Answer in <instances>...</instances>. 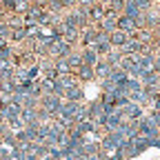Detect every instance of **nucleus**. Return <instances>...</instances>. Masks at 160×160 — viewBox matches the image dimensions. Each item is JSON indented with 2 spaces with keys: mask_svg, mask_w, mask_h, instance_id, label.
<instances>
[{
  "mask_svg": "<svg viewBox=\"0 0 160 160\" xmlns=\"http://www.w3.org/2000/svg\"><path fill=\"white\" fill-rule=\"evenodd\" d=\"M71 51H73V47L67 42V40L56 38V40H53V45L49 47L47 58H49V60H65V58H69V53H71Z\"/></svg>",
  "mask_w": 160,
  "mask_h": 160,
  "instance_id": "f257e3e1",
  "label": "nucleus"
},
{
  "mask_svg": "<svg viewBox=\"0 0 160 160\" xmlns=\"http://www.w3.org/2000/svg\"><path fill=\"white\" fill-rule=\"evenodd\" d=\"M62 102H65V98H60L56 93H47V96H40V109H45L49 111L53 118L60 113V109H62Z\"/></svg>",
  "mask_w": 160,
  "mask_h": 160,
  "instance_id": "f03ea898",
  "label": "nucleus"
},
{
  "mask_svg": "<svg viewBox=\"0 0 160 160\" xmlns=\"http://www.w3.org/2000/svg\"><path fill=\"white\" fill-rule=\"evenodd\" d=\"M138 133H140V136H145V138H149V140L160 138V129L153 125V120H151L147 113H145L142 120H138Z\"/></svg>",
  "mask_w": 160,
  "mask_h": 160,
  "instance_id": "7ed1b4c3",
  "label": "nucleus"
},
{
  "mask_svg": "<svg viewBox=\"0 0 160 160\" xmlns=\"http://www.w3.org/2000/svg\"><path fill=\"white\" fill-rule=\"evenodd\" d=\"M120 111H122V116H125L127 122H138V120L145 118V109L140 107V105H136V102H129L127 107H122Z\"/></svg>",
  "mask_w": 160,
  "mask_h": 160,
  "instance_id": "20e7f679",
  "label": "nucleus"
},
{
  "mask_svg": "<svg viewBox=\"0 0 160 160\" xmlns=\"http://www.w3.org/2000/svg\"><path fill=\"white\" fill-rule=\"evenodd\" d=\"M96 38H98V27H96V25H91V27L82 29V31H80V42H78V49H87V47H91V45L96 42Z\"/></svg>",
  "mask_w": 160,
  "mask_h": 160,
  "instance_id": "39448f33",
  "label": "nucleus"
},
{
  "mask_svg": "<svg viewBox=\"0 0 160 160\" xmlns=\"http://www.w3.org/2000/svg\"><path fill=\"white\" fill-rule=\"evenodd\" d=\"M122 122H127L125 120V116H122V111L120 109H116L113 113H109L107 116V122H105V127H102V133H109V131H116Z\"/></svg>",
  "mask_w": 160,
  "mask_h": 160,
  "instance_id": "423d86ee",
  "label": "nucleus"
},
{
  "mask_svg": "<svg viewBox=\"0 0 160 160\" xmlns=\"http://www.w3.org/2000/svg\"><path fill=\"white\" fill-rule=\"evenodd\" d=\"M96 27H98V31H105V33H113V31L118 29V16H113V13L105 11V18L100 20V22H98Z\"/></svg>",
  "mask_w": 160,
  "mask_h": 160,
  "instance_id": "0eeeda50",
  "label": "nucleus"
},
{
  "mask_svg": "<svg viewBox=\"0 0 160 160\" xmlns=\"http://www.w3.org/2000/svg\"><path fill=\"white\" fill-rule=\"evenodd\" d=\"M67 102H78V105H85V89L82 85H76V87H69L62 96Z\"/></svg>",
  "mask_w": 160,
  "mask_h": 160,
  "instance_id": "6e6552de",
  "label": "nucleus"
},
{
  "mask_svg": "<svg viewBox=\"0 0 160 160\" xmlns=\"http://www.w3.org/2000/svg\"><path fill=\"white\" fill-rule=\"evenodd\" d=\"M118 31H122V33H136L138 27H136V20L127 18V16H118Z\"/></svg>",
  "mask_w": 160,
  "mask_h": 160,
  "instance_id": "1a4fd4ad",
  "label": "nucleus"
},
{
  "mask_svg": "<svg viewBox=\"0 0 160 160\" xmlns=\"http://www.w3.org/2000/svg\"><path fill=\"white\" fill-rule=\"evenodd\" d=\"M73 76H76V80H78L80 85H87V82H93V80H96V73H93V69H91V67H85V65L80 67V69H78Z\"/></svg>",
  "mask_w": 160,
  "mask_h": 160,
  "instance_id": "9d476101",
  "label": "nucleus"
},
{
  "mask_svg": "<svg viewBox=\"0 0 160 160\" xmlns=\"http://www.w3.org/2000/svg\"><path fill=\"white\" fill-rule=\"evenodd\" d=\"M127 40H129V33H122V31H113L109 33V42H111V49H122L127 45Z\"/></svg>",
  "mask_w": 160,
  "mask_h": 160,
  "instance_id": "9b49d317",
  "label": "nucleus"
},
{
  "mask_svg": "<svg viewBox=\"0 0 160 160\" xmlns=\"http://www.w3.org/2000/svg\"><path fill=\"white\" fill-rule=\"evenodd\" d=\"M80 53H82V65H85V67H91V69H93V67L100 62V56H98L93 49H89V47H87V49H80Z\"/></svg>",
  "mask_w": 160,
  "mask_h": 160,
  "instance_id": "f8f14e48",
  "label": "nucleus"
},
{
  "mask_svg": "<svg viewBox=\"0 0 160 160\" xmlns=\"http://www.w3.org/2000/svg\"><path fill=\"white\" fill-rule=\"evenodd\" d=\"M122 58H125V56H122V51H120V49H111V51L105 56V62H107L111 69H118L120 62H122Z\"/></svg>",
  "mask_w": 160,
  "mask_h": 160,
  "instance_id": "ddd939ff",
  "label": "nucleus"
},
{
  "mask_svg": "<svg viewBox=\"0 0 160 160\" xmlns=\"http://www.w3.org/2000/svg\"><path fill=\"white\" fill-rule=\"evenodd\" d=\"M120 89H122L127 96H133V93H138L140 89H142V82H140V80H136V78H127L125 85L120 87Z\"/></svg>",
  "mask_w": 160,
  "mask_h": 160,
  "instance_id": "4468645a",
  "label": "nucleus"
},
{
  "mask_svg": "<svg viewBox=\"0 0 160 160\" xmlns=\"http://www.w3.org/2000/svg\"><path fill=\"white\" fill-rule=\"evenodd\" d=\"M129 100H131V102H136V105H140V107H149L151 105V98H149V93L145 91V87L142 89H140L138 93H133V96H129Z\"/></svg>",
  "mask_w": 160,
  "mask_h": 160,
  "instance_id": "2eb2a0df",
  "label": "nucleus"
},
{
  "mask_svg": "<svg viewBox=\"0 0 160 160\" xmlns=\"http://www.w3.org/2000/svg\"><path fill=\"white\" fill-rule=\"evenodd\" d=\"M140 82H142V87H158L160 85V78L156 76V71H142V76H140Z\"/></svg>",
  "mask_w": 160,
  "mask_h": 160,
  "instance_id": "dca6fc26",
  "label": "nucleus"
},
{
  "mask_svg": "<svg viewBox=\"0 0 160 160\" xmlns=\"http://www.w3.org/2000/svg\"><path fill=\"white\" fill-rule=\"evenodd\" d=\"M140 11L138 9V5H136V0H127L125 2V9H122V16H127V18H131V20H138L140 18Z\"/></svg>",
  "mask_w": 160,
  "mask_h": 160,
  "instance_id": "f3484780",
  "label": "nucleus"
},
{
  "mask_svg": "<svg viewBox=\"0 0 160 160\" xmlns=\"http://www.w3.org/2000/svg\"><path fill=\"white\" fill-rule=\"evenodd\" d=\"M20 120H22L25 127H29V125H40V122H38V111H36V109H22Z\"/></svg>",
  "mask_w": 160,
  "mask_h": 160,
  "instance_id": "a211bd4d",
  "label": "nucleus"
},
{
  "mask_svg": "<svg viewBox=\"0 0 160 160\" xmlns=\"http://www.w3.org/2000/svg\"><path fill=\"white\" fill-rule=\"evenodd\" d=\"M67 62H69V67H71V71H73V73H76L80 67H82V53H80V49H73V51L69 53Z\"/></svg>",
  "mask_w": 160,
  "mask_h": 160,
  "instance_id": "6ab92c4d",
  "label": "nucleus"
},
{
  "mask_svg": "<svg viewBox=\"0 0 160 160\" xmlns=\"http://www.w3.org/2000/svg\"><path fill=\"white\" fill-rule=\"evenodd\" d=\"M53 69H56L58 78H62V76H71V73H73V71H71V67H69V62H67V58H65V60H53Z\"/></svg>",
  "mask_w": 160,
  "mask_h": 160,
  "instance_id": "aec40b11",
  "label": "nucleus"
},
{
  "mask_svg": "<svg viewBox=\"0 0 160 160\" xmlns=\"http://www.w3.org/2000/svg\"><path fill=\"white\" fill-rule=\"evenodd\" d=\"M109 71H111V67L105 62V58H100V62L93 67V73H96V80H105L107 76H109Z\"/></svg>",
  "mask_w": 160,
  "mask_h": 160,
  "instance_id": "412c9836",
  "label": "nucleus"
},
{
  "mask_svg": "<svg viewBox=\"0 0 160 160\" xmlns=\"http://www.w3.org/2000/svg\"><path fill=\"white\" fill-rule=\"evenodd\" d=\"M53 82H56V80H49V78H40V80H38V89H40V93H42V96H47V93H53Z\"/></svg>",
  "mask_w": 160,
  "mask_h": 160,
  "instance_id": "4be33fe9",
  "label": "nucleus"
},
{
  "mask_svg": "<svg viewBox=\"0 0 160 160\" xmlns=\"http://www.w3.org/2000/svg\"><path fill=\"white\" fill-rule=\"evenodd\" d=\"M11 27H9V22L7 20H0V38H5V40H9L11 38Z\"/></svg>",
  "mask_w": 160,
  "mask_h": 160,
  "instance_id": "5701e85b",
  "label": "nucleus"
},
{
  "mask_svg": "<svg viewBox=\"0 0 160 160\" xmlns=\"http://www.w3.org/2000/svg\"><path fill=\"white\" fill-rule=\"evenodd\" d=\"M136 5H138V9L142 11V13H147V11L153 7V2H149V0H136Z\"/></svg>",
  "mask_w": 160,
  "mask_h": 160,
  "instance_id": "b1692460",
  "label": "nucleus"
},
{
  "mask_svg": "<svg viewBox=\"0 0 160 160\" xmlns=\"http://www.w3.org/2000/svg\"><path fill=\"white\" fill-rule=\"evenodd\" d=\"M147 116H149V118L153 120V125H156V127L160 129V111H149Z\"/></svg>",
  "mask_w": 160,
  "mask_h": 160,
  "instance_id": "393cba45",
  "label": "nucleus"
},
{
  "mask_svg": "<svg viewBox=\"0 0 160 160\" xmlns=\"http://www.w3.org/2000/svg\"><path fill=\"white\" fill-rule=\"evenodd\" d=\"M153 71H156V76L160 78V53L153 56Z\"/></svg>",
  "mask_w": 160,
  "mask_h": 160,
  "instance_id": "a878e982",
  "label": "nucleus"
},
{
  "mask_svg": "<svg viewBox=\"0 0 160 160\" xmlns=\"http://www.w3.org/2000/svg\"><path fill=\"white\" fill-rule=\"evenodd\" d=\"M107 160H125V158H122V153H120V151H116V153H111Z\"/></svg>",
  "mask_w": 160,
  "mask_h": 160,
  "instance_id": "bb28decb",
  "label": "nucleus"
},
{
  "mask_svg": "<svg viewBox=\"0 0 160 160\" xmlns=\"http://www.w3.org/2000/svg\"><path fill=\"white\" fill-rule=\"evenodd\" d=\"M5 47H9V40H5V38H0V49H5Z\"/></svg>",
  "mask_w": 160,
  "mask_h": 160,
  "instance_id": "cd10ccee",
  "label": "nucleus"
},
{
  "mask_svg": "<svg viewBox=\"0 0 160 160\" xmlns=\"http://www.w3.org/2000/svg\"><path fill=\"white\" fill-rule=\"evenodd\" d=\"M151 147H160V138H156V140H151Z\"/></svg>",
  "mask_w": 160,
  "mask_h": 160,
  "instance_id": "c85d7f7f",
  "label": "nucleus"
}]
</instances>
